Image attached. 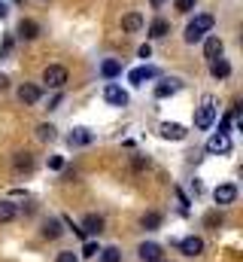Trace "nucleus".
<instances>
[{
    "label": "nucleus",
    "mask_w": 243,
    "mask_h": 262,
    "mask_svg": "<svg viewBox=\"0 0 243 262\" xmlns=\"http://www.w3.org/2000/svg\"><path fill=\"white\" fill-rule=\"evenodd\" d=\"M180 89H182L180 79H164V82L155 85V98H158V101H161V98H171V95H177Z\"/></svg>",
    "instance_id": "dca6fc26"
},
{
    "label": "nucleus",
    "mask_w": 243,
    "mask_h": 262,
    "mask_svg": "<svg viewBox=\"0 0 243 262\" xmlns=\"http://www.w3.org/2000/svg\"><path fill=\"white\" fill-rule=\"evenodd\" d=\"M177 244H180L182 256H201L204 253V238H198V235H188V238H182Z\"/></svg>",
    "instance_id": "6e6552de"
},
{
    "label": "nucleus",
    "mask_w": 243,
    "mask_h": 262,
    "mask_svg": "<svg viewBox=\"0 0 243 262\" xmlns=\"http://www.w3.org/2000/svg\"><path fill=\"white\" fill-rule=\"evenodd\" d=\"M149 55H152V46H149V43H143V46H140V58H149Z\"/></svg>",
    "instance_id": "2f4dec72"
},
{
    "label": "nucleus",
    "mask_w": 243,
    "mask_h": 262,
    "mask_svg": "<svg viewBox=\"0 0 243 262\" xmlns=\"http://www.w3.org/2000/svg\"><path fill=\"white\" fill-rule=\"evenodd\" d=\"M207 152H213V156H222V152H231V137L228 134H213L210 140H207Z\"/></svg>",
    "instance_id": "423d86ee"
},
{
    "label": "nucleus",
    "mask_w": 243,
    "mask_h": 262,
    "mask_svg": "<svg viewBox=\"0 0 243 262\" xmlns=\"http://www.w3.org/2000/svg\"><path fill=\"white\" fill-rule=\"evenodd\" d=\"M15 213H18V210H15V204H12V201H0V223H12V220H15Z\"/></svg>",
    "instance_id": "b1692460"
},
{
    "label": "nucleus",
    "mask_w": 243,
    "mask_h": 262,
    "mask_svg": "<svg viewBox=\"0 0 243 262\" xmlns=\"http://www.w3.org/2000/svg\"><path fill=\"white\" fill-rule=\"evenodd\" d=\"M9 89V76L6 73H0V92H6Z\"/></svg>",
    "instance_id": "72a5a7b5"
},
{
    "label": "nucleus",
    "mask_w": 243,
    "mask_h": 262,
    "mask_svg": "<svg viewBox=\"0 0 243 262\" xmlns=\"http://www.w3.org/2000/svg\"><path fill=\"white\" fill-rule=\"evenodd\" d=\"M155 76H158V67L143 64V67H134V70L128 73V82H131V85H143L146 79H155Z\"/></svg>",
    "instance_id": "39448f33"
},
{
    "label": "nucleus",
    "mask_w": 243,
    "mask_h": 262,
    "mask_svg": "<svg viewBox=\"0 0 243 262\" xmlns=\"http://www.w3.org/2000/svg\"><path fill=\"white\" fill-rule=\"evenodd\" d=\"M213 25H216V18H213L210 12H198V15L188 21V28H185V43H188V46L201 43V40L213 31Z\"/></svg>",
    "instance_id": "f257e3e1"
},
{
    "label": "nucleus",
    "mask_w": 243,
    "mask_h": 262,
    "mask_svg": "<svg viewBox=\"0 0 243 262\" xmlns=\"http://www.w3.org/2000/svg\"><path fill=\"white\" fill-rule=\"evenodd\" d=\"M91 140H94V131H88V128H73L67 134V143L70 146H88Z\"/></svg>",
    "instance_id": "9b49d317"
},
{
    "label": "nucleus",
    "mask_w": 243,
    "mask_h": 262,
    "mask_svg": "<svg viewBox=\"0 0 243 262\" xmlns=\"http://www.w3.org/2000/svg\"><path fill=\"white\" fill-rule=\"evenodd\" d=\"M161 3H164V0H152V6H161Z\"/></svg>",
    "instance_id": "4c0bfd02"
},
{
    "label": "nucleus",
    "mask_w": 243,
    "mask_h": 262,
    "mask_svg": "<svg viewBox=\"0 0 243 262\" xmlns=\"http://www.w3.org/2000/svg\"><path fill=\"white\" fill-rule=\"evenodd\" d=\"M140 28H143V15L140 12H128L121 18V31H128V34H137Z\"/></svg>",
    "instance_id": "f3484780"
},
{
    "label": "nucleus",
    "mask_w": 243,
    "mask_h": 262,
    "mask_svg": "<svg viewBox=\"0 0 243 262\" xmlns=\"http://www.w3.org/2000/svg\"><path fill=\"white\" fill-rule=\"evenodd\" d=\"M188 131H185V125H180V122H161V137L164 140H182Z\"/></svg>",
    "instance_id": "2eb2a0df"
},
{
    "label": "nucleus",
    "mask_w": 243,
    "mask_h": 262,
    "mask_svg": "<svg viewBox=\"0 0 243 262\" xmlns=\"http://www.w3.org/2000/svg\"><path fill=\"white\" fill-rule=\"evenodd\" d=\"M58 104H61V92H58V95H55V98H52V101H49V110H55Z\"/></svg>",
    "instance_id": "c9c22d12"
},
{
    "label": "nucleus",
    "mask_w": 243,
    "mask_h": 262,
    "mask_svg": "<svg viewBox=\"0 0 243 262\" xmlns=\"http://www.w3.org/2000/svg\"><path fill=\"white\" fill-rule=\"evenodd\" d=\"M137 253H140L143 262H161V256H164L161 244H155V241H143V244L137 247Z\"/></svg>",
    "instance_id": "0eeeda50"
},
{
    "label": "nucleus",
    "mask_w": 243,
    "mask_h": 262,
    "mask_svg": "<svg viewBox=\"0 0 243 262\" xmlns=\"http://www.w3.org/2000/svg\"><path fill=\"white\" fill-rule=\"evenodd\" d=\"M174 192H177V201H180L182 207H188V198L182 195V189H174Z\"/></svg>",
    "instance_id": "f704fd0d"
},
{
    "label": "nucleus",
    "mask_w": 243,
    "mask_h": 262,
    "mask_svg": "<svg viewBox=\"0 0 243 262\" xmlns=\"http://www.w3.org/2000/svg\"><path fill=\"white\" fill-rule=\"evenodd\" d=\"M55 125H49V122H43V125H37V137H40V140H43V143H46V140H55Z\"/></svg>",
    "instance_id": "393cba45"
},
{
    "label": "nucleus",
    "mask_w": 243,
    "mask_h": 262,
    "mask_svg": "<svg viewBox=\"0 0 243 262\" xmlns=\"http://www.w3.org/2000/svg\"><path fill=\"white\" fill-rule=\"evenodd\" d=\"M213 198H216V204H234L237 201V186L234 183H222V186L213 189Z\"/></svg>",
    "instance_id": "1a4fd4ad"
},
{
    "label": "nucleus",
    "mask_w": 243,
    "mask_h": 262,
    "mask_svg": "<svg viewBox=\"0 0 243 262\" xmlns=\"http://www.w3.org/2000/svg\"><path fill=\"white\" fill-rule=\"evenodd\" d=\"M12 168L21 174V171H34V156L31 152H18L15 156V162H12Z\"/></svg>",
    "instance_id": "aec40b11"
},
{
    "label": "nucleus",
    "mask_w": 243,
    "mask_h": 262,
    "mask_svg": "<svg viewBox=\"0 0 243 262\" xmlns=\"http://www.w3.org/2000/svg\"><path fill=\"white\" fill-rule=\"evenodd\" d=\"M174 6H177V12H191L195 0H174Z\"/></svg>",
    "instance_id": "cd10ccee"
},
{
    "label": "nucleus",
    "mask_w": 243,
    "mask_h": 262,
    "mask_svg": "<svg viewBox=\"0 0 243 262\" xmlns=\"http://www.w3.org/2000/svg\"><path fill=\"white\" fill-rule=\"evenodd\" d=\"M204 58H207V61L222 58V40H219V37H204Z\"/></svg>",
    "instance_id": "f8f14e48"
},
{
    "label": "nucleus",
    "mask_w": 243,
    "mask_h": 262,
    "mask_svg": "<svg viewBox=\"0 0 243 262\" xmlns=\"http://www.w3.org/2000/svg\"><path fill=\"white\" fill-rule=\"evenodd\" d=\"M43 82H46V89H55V92H61V89L67 85V67L49 64L46 70H43Z\"/></svg>",
    "instance_id": "7ed1b4c3"
},
{
    "label": "nucleus",
    "mask_w": 243,
    "mask_h": 262,
    "mask_svg": "<svg viewBox=\"0 0 243 262\" xmlns=\"http://www.w3.org/2000/svg\"><path fill=\"white\" fill-rule=\"evenodd\" d=\"M210 73H213V79H228L231 76V64L225 58H216V61H210Z\"/></svg>",
    "instance_id": "a211bd4d"
},
{
    "label": "nucleus",
    "mask_w": 243,
    "mask_h": 262,
    "mask_svg": "<svg viewBox=\"0 0 243 262\" xmlns=\"http://www.w3.org/2000/svg\"><path fill=\"white\" fill-rule=\"evenodd\" d=\"M49 168L52 171H61L64 168V156H49Z\"/></svg>",
    "instance_id": "c756f323"
},
{
    "label": "nucleus",
    "mask_w": 243,
    "mask_h": 262,
    "mask_svg": "<svg viewBox=\"0 0 243 262\" xmlns=\"http://www.w3.org/2000/svg\"><path fill=\"white\" fill-rule=\"evenodd\" d=\"M6 12H9V9H6V3L0 0V18H6Z\"/></svg>",
    "instance_id": "e433bc0d"
},
{
    "label": "nucleus",
    "mask_w": 243,
    "mask_h": 262,
    "mask_svg": "<svg viewBox=\"0 0 243 262\" xmlns=\"http://www.w3.org/2000/svg\"><path fill=\"white\" fill-rule=\"evenodd\" d=\"M167 31H171V21H167V18H155V21L149 25V37H152V40L167 37Z\"/></svg>",
    "instance_id": "6ab92c4d"
},
{
    "label": "nucleus",
    "mask_w": 243,
    "mask_h": 262,
    "mask_svg": "<svg viewBox=\"0 0 243 262\" xmlns=\"http://www.w3.org/2000/svg\"><path fill=\"white\" fill-rule=\"evenodd\" d=\"M98 253H101V247H98L94 241H85V244H82V256H85V259H91V256H98Z\"/></svg>",
    "instance_id": "bb28decb"
},
{
    "label": "nucleus",
    "mask_w": 243,
    "mask_h": 262,
    "mask_svg": "<svg viewBox=\"0 0 243 262\" xmlns=\"http://www.w3.org/2000/svg\"><path fill=\"white\" fill-rule=\"evenodd\" d=\"M140 226H143V229H149V232H155V229L161 226V213H158V210H149V213H143Z\"/></svg>",
    "instance_id": "5701e85b"
},
{
    "label": "nucleus",
    "mask_w": 243,
    "mask_h": 262,
    "mask_svg": "<svg viewBox=\"0 0 243 262\" xmlns=\"http://www.w3.org/2000/svg\"><path fill=\"white\" fill-rule=\"evenodd\" d=\"M219 223H222L219 213H207V226H219Z\"/></svg>",
    "instance_id": "7c9ffc66"
},
{
    "label": "nucleus",
    "mask_w": 243,
    "mask_h": 262,
    "mask_svg": "<svg viewBox=\"0 0 243 262\" xmlns=\"http://www.w3.org/2000/svg\"><path fill=\"white\" fill-rule=\"evenodd\" d=\"M61 220H46L43 223V238H49V241H55V238H61Z\"/></svg>",
    "instance_id": "412c9836"
},
{
    "label": "nucleus",
    "mask_w": 243,
    "mask_h": 262,
    "mask_svg": "<svg viewBox=\"0 0 243 262\" xmlns=\"http://www.w3.org/2000/svg\"><path fill=\"white\" fill-rule=\"evenodd\" d=\"M216 113H219L216 98H213V95H204V101H201V107H198V113H195V128L207 131L216 122Z\"/></svg>",
    "instance_id": "f03ea898"
},
{
    "label": "nucleus",
    "mask_w": 243,
    "mask_h": 262,
    "mask_svg": "<svg viewBox=\"0 0 243 262\" xmlns=\"http://www.w3.org/2000/svg\"><path fill=\"white\" fill-rule=\"evenodd\" d=\"M146 165H149V159H140V156H137V159H134V168H137V171H143V168H146Z\"/></svg>",
    "instance_id": "473e14b6"
},
{
    "label": "nucleus",
    "mask_w": 243,
    "mask_h": 262,
    "mask_svg": "<svg viewBox=\"0 0 243 262\" xmlns=\"http://www.w3.org/2000/svg\"><path fill=\"white\" fill-rule=\"evenodd\" d=\"M101 262H121V250L119 247H104L101 250Z\"/></svg>",
    "instance_id": "a878e982"
},
{
    "label": "nucleus",
    "mask_w": 243,
    "mask_h": 262,
    "mask_svg": "<svg viewBox=\"0 0 243 262\" xmlns=\"http://www.w3.org/2000/svg\"><path fill=\"white\" fill-rule=\"evenodd\" d=\"M55 262H79V256H76L73 250H61V253H58V259H55Z\"/></svg>",
    "instance_id": "c85d7f7f"
},
{
    "label": "nucleus",
    "mask_w": 243,
    "mask_h": 262,
    "mask_svg": "<svg viewBox=\"0 0 243 262\" xmlns=\"http://www.w3.org/2000/svg\"><path fill=\"white\" fill-rule=\"evenodd\" d=\"M79 229H82L85 235H101V232H104V216H101V213H88Z\"/></svg>",
    "instance_id": "ddd939ff"
},
{
    "label": "nucleus",
    "mask_w": 243,
    "mask_h": 262,
    "mask_svg": "<svg viewBox=\"0 0 243 262\" xmlns=\"http://www.w3.org/2000/svg\"><path fill=\"white\" fill-rule=\"evenodd\" d=\"M40 98H43V89L34 85V82H25V85L18 89V101H21V104H37Z\"/></svg>",
    "instance_id": "9d476101"
},
{
    "label": "nucleus",
    "mask_w": 243,
    "mask_h": 262,
    "mask_svg": "<svg viewBox=\"0 0 243 262\" xmlns=\"http://www.w3.org/2000/svg\"><path fill=\"white\" fill-rule=\"evenodd\" d=\"M104 101L113 104V107H128V92L121 85H116V82H107L104 85Z\"/></svg>",
    "instance_id": "20e7f679"
},
{
    "label": "nucleus",
    "mask_w": 243,
    "mask_h": 262,
    "mask_svg": "<svg viewBox=\"0 0 243 262\" xmlns=\"http://www.w3.org/2000/svg\"><path fill=\"white\" fill-rule=\"evenodd\" d=\"M18 37H21V40H37V37H40V25H37L34 18H21V21H18Z\"/></svg>",
    "instance_id": "4468645a"
},
{
    "label": "nucleus",
    "mask_w": 243,
    "mask_h": 262,
    "mask_svg": "<svg viewBox=\"0 0 243 262\" xmlns=\"http://www.w3.org/2000/svg\"><path fill=\"white\" fill-rule=\"evenodd\" d=\"M101 73L107 76V79H116L121 73V61H116V58H107L104 64H101Z\"/></svg>",
    "instance_id": "4be33fe9"
},
{
    "label": "nucleus",
    "mask_w": 243,
    "mask_h": 262,
    "mask_svg": "<svg viewBox=\"0 0 243 262\" xmlns=\"http://www.w3.org/2000/svg\"><path fill=\"white\" fill-rule=\"evenodd\" d=\"M15 3H18V0H15Z\"/></svg>",
    "instance_id": "58836bf2"
}]
</instances>
